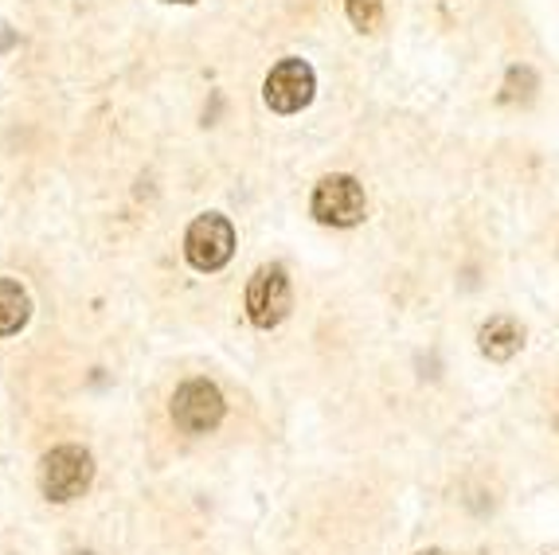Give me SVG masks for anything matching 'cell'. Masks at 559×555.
Returning <instances> with one entry per match:
<instances>
[{"mask_svg": "<svg viewBox=\"0 0 559 555\" xmlns=\"http://www.w3.org/2000/svg\"><path fill=\"white\" fill-rule=\"evenodd\" d=\"M83 555H91V552H83Z\"/></svg>", "mask_w": 559, "mask_h": 555, "instance_id": "4fadbf2b", "label": "cell"}, {"mask_svg": "<svg viewBox=\"0 0 559 555\" xmlns=\"http://www.w3.org/2000/svg\"><path fill=\"white\" fill-rule=\"evenodd\" d=\"M289 314V278L282 267H259L247 282V317L259 329H274Z\"/></svg>", "mask_w": 559, "mask_h": 555, "instance_id": "5b68a950", "label": "cell"}, {"mask_svg": "<svg viewBox=\"0 0 559 555\" xmlns=\"http://www.w3.org/2000/svg\"><path fill=\"white\" fill-rule=\"evenodd\" d=\"M348 20H353L360 32H372L383 16V0H345Z\"/></svg>", "mask_w": 559, "mask_h": 555, "instance_id": "9c48e42d", "label": "cell"}, {"mask_svg": "<svg viewBox=\"0 0 559 555\" xmlns=\"http://www.w3.org/2000/svg\"><path fill=\"white\" fill-rule=\"evenodd\" d=\"M173 418L185 435H207L224 423V395L207 380H188L173 395Z\"/></svg>", "mask_w": 559, "mask_h": 555, "instance_id": "3957f363", "label": "cell"}, {"mask_svg": "<svg viewBox=\"0 0 559 555\" xmlns=\"http://www.w3.org/2000/svg\"><path fill=\"white\" fill-rule=\"evenodd\" d=\"M313 67L306 59H282L271 74H266V86H262V98L274 114H298L313 103Z\"/></svg>", "mask_w": 559, "mask_h": 555, "instance_id": "277c9868", "label": "cell"}, {"mask_svg": "<svg viewBox=\"0 0 559 555\" xmlns=\"http://www.w3.org/2000/svg\"><path fill=\"white\" fill-rule=\"evenodd\" d=\"M32 317V297L16 278H0V336L20 333Z\"/></svg>", "mask_w": 559, "mask_h": 555, "instance_id": "52a82bcc", "label": "cell"}, {"mask_svg": "<svg viewBox=\"0 0 559 555\" xmlns=\"http://www.w3.org/2000/svg\"><path fill=\"white\" fill-rule=\"evenodd\" d=\"M185 255L200 274H212V270L227 267L235 255V227L215 212L200 215L185 235Z\"/></svg>", "mask_w": 559, "mask_h": 555, "instance_id": "7a4b0ae2", "label": "cell"}, {"mask_svg": "<svg viewBox=\"0 0 559 555\" xmlns=\"http://www.w3.org/2000/svg\"><path fill=\"white\" fill-rule=\"evenodd\" d=\"M94 482V458L83 446H56V450L44 458V470H39V485H44V497L67 505L86 493V485Z\"/></svg>", "mask_w": 559, "mask_h": 555, "instance_id": "6da1fadb", "label": "cell"}, {"mask_svg": "<svg viewBox=\"0 0 559 555\" xmlns=\"http://www.w3.org/2000/svg\"><path fill=\"white\" fill-rule=\"evenodd\" d=\"M313 215L329 227H356L364 220V188L353 176H325L313 188Z\"/></svg>", "mask_w": 559, "mask_h": 555, "instance_id": "8992f818", "label": "cell"}, {"mask_svg": "<svg viewBox=\"0 0 559 555\" xmlns=\"http://www.w3.org/2000/svg\"><path fill=\"white\" fill-rule=\"evenodd\" d=\"M12 44H16V32H12L4 20H0V51H9Z\"/></svg>", "mask_w": 559, "mask_h": 555, "instance_id": "30bf717a", "label": "cell"}, {"mask_svg": "<svg viewBox=\"0 0 559 555\" xmlns=\"http://www.w3.org/2000/svg\"><path fill=\"white\" fill-rule=\"evenodd\" d=\"M521 344H524V329L513 317H493L481 329V352L489 361H509V356L521 352Z\"/></svg>", "mask_w": 559, "mask_h": 555, "instance_id": "ba28073f", "label": "cell"}, {"mask_svg": "<svg viewBox=\"0 0 559 555\" xmlns=\"http://www.w3.org/2000/svg\"><path fill=\"white\" fill-rule=\"evenodd\" d=\"M168 4H192V0H168Z\"/></svg>", "mask_w": 559, "mask_h": 555, "instance_id": "8fae6325", "label": "cell"}, {"mask_svg": "<svg viewBox=\"0 0 559 555\" xmlns=\"http://www.w3.org/2000/svg\"><path fill=\"white\" fill-rule=\"evenodd\" d=\"M419 555H442V552H419Z\"/></svg>", "mask_w": 559, "mask_h": 555, "instance_id": "7c38bea8", "label": "cell"}]
</instances>
